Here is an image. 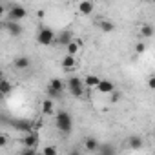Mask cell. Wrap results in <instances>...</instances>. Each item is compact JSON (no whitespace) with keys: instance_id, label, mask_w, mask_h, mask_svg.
I'll use <instances>...</instances> for the list:
<instances>
[{"instance_id":"1","label":"cell","mask_w":155,"mask_h":155,"mask_svg":"<svg viewBox=\"0 0 155 155\" xmlns=\"http://www.w3.org/2000/svg\"><path fill=\"white\" fill-rule=\"evenodd\" d=\"M55 126H57V130H58L60 133L69 135L71 130H73V119H71V115H69L68 111H64V110L57 111V113H55Z\"/></svg>"},{"instance_id":"2","label":"cell","mask_w":155,"mask_h":155,"mask_svg":"<svg viewBox=\"0 0 155 155\" xmlns=\"http://www.w3.org/2000/svg\"><path fill=\"white\" fill-rule=\"evenodd\" d=\"M66 88H68V91H69L75 99H81V97L84 95V84H82V79H81V77H69Z\"/></svg>"},{"instance_id":"3","label":"cell","mask_w":155,"mask_h":155,"mask_svg":"<svg viewBox=\"0 0 155 155\" xmlns=\"http://www.w3.org/2000/svg\"><path fill=\"white\" fill-rule=\"evenodd\" d=\"M8 20H11V22H20V20H24L26 17H28V9L24 8V6H18V4H11L9 8H8Z\"/></svg>"},{"instance_id":"4","label":"cell","mask_w":155,"mask_h":155,"mask_svg":"<svg viewBox=\"0 0 155 155\" xmlns=\"http://www.w3.org/2000/svg\"><path fill=\"white\" fill-rule=\"evenodd\" d=\"M64 90H66V84L60 79H51L48 84V99H51V101L58 99L64 93Z\"/></svg>"},{"instance_id":"5","label":"cell","mask_w":155,"mask_h":155,"mask_svg":"<svg viewBox=\"0 0 155 155\" xmlns=\"http://www.w3.org/2000/svg\"><path fill=\"white\" fill-rule=\"evenodd\" d=\"M55 33H53V29H49V28H40L38 29V33H37V42L40 44V46H51L53 42H55Z\"/></svg>"},{"instance_id":"6","label":"cell","mask_w":155,"mask_h":155,"mask_svg":"<svg viewBox=\"0 0 155 155\" xmlns=\"http://www.w3.org/2000/svg\"><path fill=\"white\" fill-rule=\"evenodd\" d=\"M11 126H13L17 131L33 133V124H31V120H24V119H13V120H11Z\"/></svg>"},{"instance_id":"7","label":"cell","mask_w":155,"mask_h":155,"mask_svg":"<svg viewBox=\"0 0 155 155\" xmlns=\"http://www.w3.org/2000/svg\"><path fill=\"white\" fill-rule=\"evenodd\" d=\"M4 28H6V31H8L11 37H18V35L24 33V28L20 26V22H11V20H8V22L4 24Z\"/></svg>"},{"instance_id":"8","label":"cell","mask_w":155,"mask_h":155,"mask_svg":"<svg viewBox=\"0 0 155 155\" xmlns=\"http://www.w3.org/2000/svg\"><path fill=\"white\" fill-rule=\"evenodd\" d=\"M38 144V133H26L24 137H22V146L24 148H35Z\"/></svg>"},{"instance_id":"9","label":"cell","mask_w":155,"mask_h":155,"mask_svg":"<svg viewBox=\"0 0 155 155\" xmlns=\"http://www.w3.org/2000/svg\"><path fill=\"white\" fill-rule=\"evenodd\" d=\"M128 148L130 150H142L144 148V139L140 135H131L128 139Z\"/></svg>"},{"instance_id":"10","label":"cell","mask_w":155,"mask_h":155,"mask_svg":"<svg viewBox=\"0 0 155 155\" xmlns=\"http://www.w3.org/2000/svg\"><path fill=\"white\" fill-rule=\"evenodd\" d=\"M13 66H15L17 69H28V68L31 66V58L26 57V55H20V57H17V58L13 60Z\"/></svg>"},{"instance_id":"11","label":"cell","mask_w":155,"mask_h":155,"mask_svg":"<svg viewBox=\"0 0 155 155\" xmlns=\"http://www.w3.org/2000/svg\"><path fill=\"white\" fill-rule=\"evenodd\" d=\"M101 81L102 79H101V77H97V75H86L84 81H82V84H84V88H97Z\"/></svg>"},{"instance_id":"12","label":"cell","mask_w":155,"mask_h":155,"mask_svg":"<svg viewBox=\"0 0 155 155\" xmlns=\"http://www.w3.org/2000/svg\"><path fill=\"white\" fill-rule=\"evenodd\" d=\"M95 90L101 91V93H111V91H115V84L111 81H101Z\"/></svg>"},{"instance_id":"13","label":"cell","mask_w":155,"mask_h":155,"mask_svg":"<svg viewBox=\"0 0 155 155\" xmlns=\"http://www.w3.org/2000/svg\"><path fill=\"white\" fill-rule=\"evenodd\" d=\"M79 11H81V15H91L95 11V4L88 2V0H82V2L79 4Z\"/></svg>"},{"instance_id":"14","label":"cell","mask_w":155,"mask_h":155,"mask_svg":"<svg viewBox=\"0 0 155 155\" xmlns=\"http://www.w3.org/2000/svg\"><path fill=\"white\" fill-rule=\"evenodd\" d=\"M99 144H101V142H99L95 137H88V139H84V144H82V146H84V150H86V151H90V153H91V151H97Z\"/></svg>"},{"instance_id":"15","label":"cell","mask_w":155,"mask_h":155,"mask_svg":"<svg viewBox=\"0 0 155 155\" xmlns=\"http://www.w3.org/2000/svg\"><path fill=\"white\" fill-rule=\"evenodd\" d=\"M55 40H57L60 46H68V44L73 40V35H71V31H68V29H66V31H62L58 37H55Z\"/></svg>"},{"instance_id":"16","label":"cell","mask_w":155,"mask_h":155,"mask_svg":"<svg viewBox=\"0 0 155 155\" xmlns=\"http://www.w3.org/2000/svg\"><path fill=\"white\" fill-rule=\"evenodd\" d=\"M42 113L44 115H53L55 113V102L51 99H44L42 101Z\"/></svg>"},{"instance_id":"17","label":"cell","mask_w":155,"mask_h":155,"mask_svg":"<svg viewBox=\"0 0 155 155\" xmlns=\"http://www.w3.org/2000/svg\"><path fill=\"white\" fill-rule=\"evenodd\" d=\"M11 90H13V84H11L9 81H6V79L0 81V97L9 95V93H11Z\"/></svg>"},{"instance_id":"18","label":"cell","mask_w":155,"mask_h":155,"mask_svg":"<svg viewBox=\"0 0 155 155\" xmlns=\"http://www.w3.org/2000/svg\"><path fill=\"white\" fill-rule=\"evenodd\" d=\"M75 64H77L75 57H69V55H66V57L62 58V69H66V71H71V69L75 68Z\"/></svg>"},{"instance_id":"19","label":"cell","mask_w":155,"mask_h":155,"mask_svg":"<svg viewBox=\"0 0 155 155\" xmlns=\"http://www.w3.org/2000/svg\"><path fill=\"white\" fill-rule=\"evenodd\" d=\"M97 153L99 155H115V148L111 144H99Z\"/></svg>"},{"instance_id":"20","label":"cell","mask_w":155,"mask_h":155,"mask_svg":"<svg viewBox=\"0 0 155 155\" xmlns=\"http://www.w3.org/2000/svg\"><path fill=\"white\" fill-rule=\"evenodd\" d=\"M66 49H68V55H69V57H75L77 53H79V49H81V42L71 40V42L66 46Z\"/></svg>"},{"instance_id":"21","label":"cell","mask_w":155,"mask_h":155,"mask_svg":"<svg viewBox=\"0 0 155 155\" xmlns=\"http://www.w3.org/2000/svg\"><path fill=\"white\" fill-rule=\"evenodd\" d=\"M97 26H99V29H102L104 33H110V31L115 29V24H113L111 20H99Z\"/></svg>"},{"instance_id":"22","label":"cell","mask_w":155,"mask_h":155,"mask_svg":"<svg viewBox=\"0 0 155 155\" xmlns=\"http://www.w3.org/2000/svg\"><path fill=\"white\" fill-rule=\"evenodd\" d=\"M140 35L146 37V38H150V37L153 35V26H151V24H144V26H140Z\"/></svg>"},{"instance_id":"23","label":"cell","mask_w":155,"mask_h":155,"mask_svg":"<svg viewBox=\"0 0 155 155\" xmlns=\"http://www.w3.org/2000/svg\"><path fill=\"white\" fill-rule=\"evenodd\" d=\"M40 155H57V148L55 146H44Z\"/></svg>"},{"instance_id":"24","label":"cell","mask_w":155,"mask_h":155,"mask_svg":"<svg viewBox=\"0 0 155 155\" xmlns=\"http://www.w3.org/2000/svg\"><path fill=\"white\" fill-rule=\"evenodd\" d=\"M20 155H38V153H37L35 148H24V150L20 151Z\"/></svg>"},{"instance_id":"25","label":"cell","mask_w":155,"mask_h":155,"mask_svg":"<svg viewBox=\"0 0 155 155\" xmlns=\"http://www.w3.org/2000/svg\"><path fill=\"white\" fill-rule=\"evenodd\" d=\"M135 51H137L139 55H142V53L146 51V44H144V42H139V44L135 46Z\"/></svg>"},{"instance_id":"26","label":"cell","mask_w":155,"mask_h":155,"mask_svg":"<svg viewBox=\"0 0 155 155\" xmlns=\"http://www.w3.org/2000/svg\"><path fill=\"white\" fill-rule=\"evenodd\" d=\"M8 140H9V139H8V137H6L4 133H0V148H4V146H8Z\"/></svg>"},{"instance_id":"27","label":"cell","mask_w":155,"mask_h":155,"mask_svg":"<svg viewBox=\"0 0 155 155\" xmlns=\"http://www.w3.org/2000/svg\"><path fill=\"white\" fill-rule=\"evenodd\" d=\"M110 95H111V102H113V104H115V102H119V99H120V93H117V91H111Z\"/></svg>"},{"instance_id":"28","label":"cell","mask_w":155,"mask_h":155,"mask_svg":"<svg viewBox=\"0 0 155 155\" xmlns=\"http://www.w3.org/2000/svg\"><path fill=\"white\" fill-rule=\"evenodd\" d=\"M148 88H150V90H153V88H155V79H153V77H150V81H148Z\"/></svg>"},{"instance_id":"29","label":"cell","mask_w":155,"mask_h":155,"mask_svg":"<svg viewBox=\"0 0 155 155\" xmlns=\"http://www.w3.org/2000/svg\"><path fill=\"white\" fill-rule=\"evenodd\" d=\"M6 13H8V9H6L2 4H0V17H2V15H6Z\"/></svg>"},{"instance_id":"30","label":"cell","mask_w":155,"mask_h":155,"mask_svg":"<svg viewBox=\"0 0 155 155\" xmlns=\"http://www.w3.org/2000/svg\"><path fill=\"white\" fill-rule=\"evenodd\" d=\"M68 155H81V151H79V150H71Z\"/></svg>"},{"instance_id":"31","label":"cell","mask_w":155,"mask_h":155,"mask_svg":"<svg viewBox=\"0 0 155 155\" xmlns=\"http://www.w3.org/2000/svg\"><path fill=\"white\" fill-rule=\"evenodd\" d=\"M2 79H4V71H2V69H0V81H2Z\"/></svg>"},{"instance_id":"32","label":"cell","mask_w":155,"mask_h":155,"mask_svg":"<svg viewBox=\"0 0 155 155\" xmlns=\"http://www.w3.org/2000/svg\"><path fill=\"white\" fill-rule=\"evenodd\" d=\"M2 28H4V24H2V22H0V29H2Z\"/></svg>"}]
</instances>
